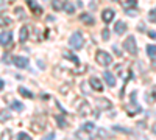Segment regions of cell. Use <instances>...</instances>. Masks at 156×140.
Here are the masks:
<instances>
[{"mask_svg":"<svg viewBox=\"0 0 156 140\" xmlns=\"http://www.w3.org/2000/svg\"><path fill=\"white\" fill-rule=\"evenodd\" d=\"M95 61H97L98 66L108 67V66L112 64V56L108 52H105V50H98V52L95 53Z\"/></svg>","mask_w":156,"mask_h":140,"instance_id":"1","label":"cell"},{"mask_svg":"<svg viewBox=\"0 0 156 140\" xmlns=\"http://www.w3.org/2000/svg\"><path fill=\"white\" fill-rule=\"evenodd\" d=\"M69 45L75 50H80L84 45V39H83V34L80 31H75L70 37H69Z\"/></svg>","mask_w":156,"mask_h":140,"instance_id":"2","label":"cell"},{"mask_svg":"<svg viewBox=\"0 0 156 140\" xmlns=\"http://www.w3.org/2000/svg\"><path fill=\"white\" fill-rule=\"evenodd\" d=\"M123 48L126 50L129 55H133V56L137 55V44H136V39L133 36H128L126 39L123 41Z\"/></svg>","mask_w":156,"mask_h":140,"instance_id":"3","label":"cell"},{"mask_svg":"<svg viewBox=\"0 0 156 140\" xmlns=\"http://www.w3.org/2000/svg\"><path fill=\"white\" fill-rule=\"evenodd\" d=\"M25 2H27V5L30 6V9H31V12L34 16H41L42 12H44V9H42V6L39 5L36 0H25Z\"/></svg>","mask_w":156,"mask_h":140,"instance_id":"4","label":"cell"},{"mask_svg":"<svg viewBox=\"0 0 156 140\" xmlns=\"http://www.w3.org/2000/svg\"><path fill=\"white\" fill-rule=\"evenodd\" d=\"M133 108L131 106H126V112H128V115L131 117V115H136V114H139L140 111H142V108L136 103V92H133Z\"/></svg>","mask_w":156,"mask_h":140,"instance_id":"5","label":"cell"},{"mask_svg":"<svg viewBox=\"0 0 156 140\" xmlns=\"http://www.w3.org/2000/svg\"><path fill=\"white\" fill-rule=\"evenodd\" d=\"M78 112H80V115L81 117H87V115H90L92 114V106H90L87 101H81V104H80V108H78Z\"/></svg>","mask_w":156,"mask_h":140,"instance_id":"6","label":"cell"},{"mask_svg":"<svg viewBox=\"0 0 156 140\" xmlns=\"http://www.w3.org/2000/svg\"><path fill=\"white\" fill-rule=\"evenodd\" d=\"M12 64L19 69H27L28 67V59L23 58V56H14L12 58Z\"/></svg>","mask_w":156,"mask_h":140,"instance_id":"7","label":"cell"},{"mask_svg":"<svg viewBox=\"0 0 156 140\" xmlns=\"http://www.w3.org/2000/svg\"><path fill=\"white\" fill-rule=\"evenodd\" d=\"M11 41H12V33L11 31H3L0 34V45L6 47V45L11 44Z\"/></svg>","mask_w":156,"mask_h":140,"instance_id":"8","label":"cell"},{"mask_svg":"<svg viewBox=\"0 0 156 140\" xmlns=\"http://www.w3.org/2000/svg\"><path fill=\"white\" fill-rule=\"evenodd\" d=\"M114 9H111V8H106V9H103V12H101V19H103V22L105 23H109V22H112V19H114Z\"/></svg>","mask_w":156,"mask_h":140,"instance_id":"9","label":"cell"},{"mask_svg":"<svg viewBox=\"0 0 156 140\" xmlns=\"http://www.w3.org/2000/svg\"><path fill=\"white\" fill-rule=\"evenodd\" d=\"M89 84L92 86V89H94V90H97V92H101L103 90V84H101V81L97 78V76H92V78L89 80Z\"/></svg>","mask_w":156,"mask_h":140,"instance_id":"10","label":"cell"},{"mask_svg":"<svg viewBox=\"0 0 156 140\" xmlns=\"http://www.w3.org/2000/svg\"><path fill=\"white\" fill-rule=\"evenodd\" d=\"M28 36H30V28L28 27H22L19 30V41L20 42H27L28 41Z\"/></svg>","mask_w":156,"mask_h":140,"instance_id":"11","label":"cell"},{"mask_svg":"<svg viewBox=\"0 0 156 140\" xmlns=\"http://www.w3.org/2000/svg\"><path fill=\"white\" fill-rule=\"evenodd\" d=\"M114 31L119 34V36H122V34H125L126 33V23L125 22H122V20H119L115 23V27H114Z\"/></svg>","mask_w":156,"mask_h":140,"instance_id":"12","label":"cell"},{"mask_svg":"<svg viewBox=\"0 0 156 140\" xmlns=\"http://www.w3.org/2000/svg\"><path fill=\"white\" fill-rule=\"evenodd\" d=\"M103 78H105V81H106V84L109 87H114L115 86V76L111 72H105V73H103Z\"/></svg>","mask_w":156,"mask_h":140,"instance_id":"13","label":"cell"},{"mask_svg":"<svg viewBox=\"0 0 156 140\" xmlns=\"http://www.w3.org/2000/svg\"><path fill=\"white\" fill-rule=\"evenodd\" d=\"M80 20H81L83 23H86V25H94V23H95L94 17L90 16V14H87V12H83V14H80Z\"/></svg>","mask_w":156,"mask_h":140,"instance_id":"14","label":"cell"},{"mask_svg":"<svg viewBox=\"0 0 156 140\" xmlns=\"http://www.w3.org/2000/svg\"><path fill=\"white\" fill-rule=\"evenodd\" d=\"M30 129H31L33 132L39 134V132L45 131V125H41V123H37V121H31V126H30Z\"/></svg>","mask_w":156,"mask_h":140,"instance_id":"15","label":"cell"},{"mask_svg":"<svg viewBox=\"0 0 156 140\" xmlns=\"http://www.w3.org/2000/svg\"><path fill=\"white\" fill-rule=\"evenodd\" d=\"M12 23V20L8 17V16H2L0 14V28H5V27H9Z\"/></svg>","mask_w":156,"mask_h":140,"instance_id":"16","label":"cell"},{"mask_svg":"<svg viewBox=\"0 0 156 140\" xmlns=\"http://www.w3.org/2000/svg\"><path fill=\"white\" fill-rule=\"evenodd\" d=\"M17 90H19V94H20L22 97H25V98H33V97H34V94H33L31 90H28L27 87H19Z\"/></svg>","mask_w":156,"mask_h":140,"instance_id":"17","label":"cell"},{"mask_svg":"<svg viewBox=\"0 0 156 140\" xmlns=\"http://www.w3.org/2000/svg\"><path fill=\"white\" fill-rule=\"evenodd\" d=\"M145 98H147V103H148V104L154 103V101H156V87H153V90L148 92V94L145 95Z\"/></svg>","mask_w":156,"mask_h":140,"instance_id":"18","label":"cell"},{"mask_svg":"<svg viewBox=\"0 0 156 140\" xmlns=\"http://www.w3.org/2000/svg\"><path fill=\"white\" fill-rule=\"evenodd\" d=\"M97 104H98V108H101V109H111V106H112L108 100H103V98L97 100Z\"/></svg>","mask_w":156,"mask_h":140,"instance_id":"19","label":"cell"},{"mask_svg":"<svg viewBox=\"0 0 156 140\" xmlns=\"http://www.w3.org/2000/svg\"><path fill=\"white\" fill-rule=\"evenodd\" d=\"M122 6H123L125 9L136 8V6H137V0H125V2H122Z\"/></svg>","mask_w":156,"mask_h":140,"instance_id":"20","label":"cell"},{"mask_svg":"<svg viewBox=\"0 0 156 140\" xmlns=\"http://www.w3.org/2000/svg\"><path fill=\"white\" fill-rule=\"evenodd\" d=\"M94 129H95V125H94V123H90V121L84 123V125H83V128H81L83 132H94Z\"/></svg>","mask_w":156,"mask_h":140,"instance_id":"21","label":"cell"},{"mask_svg":"<svg viewBox=\"0 0 156 140\" xmlns=\"http://www.w3.org/2000/svg\"><path fill=\"white\" fill-rule=\"evenodd\" d=\"M55 120H56V123L59 125V128H62V129H64V128H67V121H66V118H64L62 115H56Z\"/></svg>","mask_w":156,"mask_h":140,"instance_id":"22","label":"cell"},{"mask_svg":"<svg viewBox=\"0 0 156 140\" xmlns=\"http://www.w3.org/2000/svg\"><path fill=\"white\" fill-rule=\"evenodd\" d=\"M11 118V114L5 109V111H0V123H5L6 120Z\"/></svg>","mask_w":156,"mask_h":140,"instance_id":"23","label":"cell"},{"mask_svg":"<svg viewBox=\"0 0 156 140\" xmlns=\"http://www.w3.org/2000/svg\"><path fill=\"white\" fill-rule=\"evenodd\" d=\"M51 8H53L55 11H59L64 8V3L61 2V0H51Z\"/></svg>","mask_w":156,"mask_h":140,"instance_id":"24","label":"cell"},{"mask_svg":"<svg viewBox=\"0 0 156 140\" xmlns=\"http://www.w3.org/2000/svg\"><path fill=\"white\" fill-rule=\"evenodd\" d=\"M62 56H64V58H67V59H70V61L73 62V64H80V59H78L75 55H70V53H67V52H64V53H62Z\"/></svg>","mask_w":156,"mask_h":140,"instance_id":"25","label":"cell"},{"mask_svg":"<svg viewBox=\"0 0 156 140\" xmlns=\"http://www.w3.org/2000/svg\"><path fill=\"white\" fill-rule=\"evenodd\" d=\"M147 55L150 58H156V45H147Z\"/></svg>","mask_w":156,"mask_h":140,"instance_id":"26","label":"cell"},{"mask_svg":"<svg viewBox=\"0 0 156 140\" xmlns=\"http://www.w3.org/2000/svg\"><path fill=\"white\" fill-rule=\"evenodd\" d=\"M11 108L14 109V111H17V112L23 111V104L20 103V101H11Z\"/></svg>","mask_w":156,"mask_h":140,"instance_id":"27","label":"cell"},{"mask_svg":"<svg viewBox=\"0 0 156 140\" xmlns=\"http://www.w3.org/2000/svg\"><path fill=\"white\" fill-rule=\"evenodd\" d=\"M64 9H66V12H67V14H73V11H75V6L69 2V3H66V5H64Z\"/></svg>","mask_w":156,"mask_h":140,"instance_id":"28","label":"cell"},{"mask_svg":"<svg viewBox=\"0 0 156 140\" xmlns=\"http://www.w3.org/2000/svg\"><path fill=\"white\" fill-rule=\"evenodd\" d=\"M14 12L17 14V17H19V19H25V17H27V16H25V12H23V9H22V8H16V9H14Z\"/></svg>","mask_w":156,"mask_h":140,"instance_id":"29","label":"cell"},{"mask_svg":"<svg viewBox=\"0 0 156 140\" xmlns=\"http://www.w3.org/2000/svg\"><path fill=\"white\" fill-rule=\"evenodd\" d=\"M109 36H111V33H109V30L108 28H105L101 31V37H103V41H109Z\"/></svg>","mask_w":156,"mask_h":140,"instance_id":"30","label":"cell"},{"mask_svg":"<svg viewBox=\"0 0 156 140\" xmlns=\"http://www.w3.org/2000/svg\"><path fill=\"white\" fill-rule=\"evenodd\" d=\"M148 19H150V22L156 23V8L150 11V14H148Z\"/></svg>","mask_w":156,"mask_h":140,"instance_id":"31","label":"cell"},{"mask_svg":"<svg viewBox=\"0 0 156 140\" xmlns=\"http://www.w3.org/2000/svg\"><path fill=\"white\" fill-rule=\"evenodd\" d=\"M126 11V14L129 16V17H134V16H137V11H136V8H129V9H125Z\"/></svg>","mask_w":156,"mask_h":140,"instance_id":"32","label":"cell"},{"mask_svg":"<svg viewBox=\"0 0 156 140\" xmlns=\"http://www.w3.org/2000/svg\"><path fill=\"white\" fill-rule=\"evenodd\" d=\"M17 138H20V140H30L31 137H30L27 132H19V134H17Z\"/></svg>","mask_w":156,"mask_h":140,"instance_id":"33","label":"cell"},{"mask_svg":"<svg viewBox=\"0 0 156 140\" xmlns=\"http://www.w3.org/2000/svg\"><path fill=\"white\" fill-rule=\"evenodd\" d=\"M114 131H120V132H126V134H131V131H129V129L120 128V126H114Z\"/></svg>","mask_w":156,"mask_h":140,"instance_id":"34","label":"cell"},{"mask_svg":"<svg viewBox=\"0 0 156 140\" xmlns=\"http://www.w3.org/2000/svg\"><path fill=\"white\" fill-rule=\"evenodd\" d=\"M97 137H108V132L105 129H98L97 131Z\"/></svg>","mask_w":156,"mask_h":140,"instance_id":"35","label":"cell"},{"mask_svg":"<svg viewBox=\"0 0 156 140\" xmlns=\"http://www.w3.org/2000/svg\"><path fill=\"white\" fill-rule=\"evenodd\" d=\"M69 86H70V84H64V86H61L59 92H61V94H67V89H69Z\"/></svg>","mask_w":156,"mask_h":140,"instance_id":"36","label":"cell"},{"mask_svg":"<svg viewBox=\"0 0 156 140\" xmlns=\"http://www.w3.org/2000/svg\"><path fill=\"white\" fill-rule=\"evenodd\" d=\"M9 137H11V131H9V129H8V131H3L2 138H5V140H6V138H9Z\"/></svg>","mask_w":156,"mask_h":140,"instance_id":"37","label":"cell"},{"mask_svg":"<svg viewBox=\"0 0 156 140\" xmlns=\"http://www.w3.org/2000/svg\"><path fill=\"white\" fill-rule=\"evenodd\" d=\"M145 30H147V28H145V25H144V23H139V25H137V31H140V33H144Z\"/></svg>","mask_w":156,"mask_h":140,"instance_id":"38","label":"cell"},{"mask_svg":"<svg viewBox=\"0 0 156 140\" xmlns=\"http://www.w3.org/2000/svg\"><path fill=\"white\" fill-rule=\"evenodd\" d=\"M112 48H114V52H115V55H117V56H122V52L119 50V47H115V45H114Z\"/></svg>","mask_w":156,"mask_h":140,"instance_id":"39","label":"cell"},{"mask_svg":"<svg viewBox=\"0 0 156 140\" xmlns=\"http://www.w3.org/2000/svg\"><path fill=\"white\" fill-rule=\"evenodd\" d=\"M148 36L151 37V39H156V31H148Z\"/></svg>","mask_w":156,"mask_h":140,"instance_id":"40","label":"cell"},{"mask_svg":"<svg viewBox=\"0 0 156 140\" xmlns=\"http://www.w3.org/2000/svg\"><path fill=\"white\" fill-rule=\"evenodd\" d=\"M3 87H5V83H3V80H0V90H2Z\"/></svg>","mask_w":156,"mask_h":140,"instance_id":"41","label":"cell"},{"mask_svg":"<svg viewBox=\"0 0 156 140\" xmlns=\"http://www.w3.org/2000/svg\"><path fill=\"white\" fill-rule=\"evenodd\" d=\"M151 132H153V134H154V135H156V123H154V125H153V128H151Z\"/></svg>","mask_w":156,"mask_h":140,"instance_id":"42","label":"cell"},{"mask_svg":"<svg viewBox=\"0 0 156 140\" xmlns=\"http://www.w3.org/2000/svg\"><path fill=\"white\" fill-rule=\"evenodd\" d=\"M45 138H47V140H51V138H53V134H48Z\"/></svg>","mask_w":156,"mask_h":140,"instance_id":"43","label":"cell"},{"mask_svg":"<svg viewBox=\"0 0 156 140\" xmlns=\"http://www.w3.org/2000/svg\"><path fill=\"white\" fill-rule=\"evenodd\" d=\"M3 8H5V3H3V2H0V11H2Z\"/></svg>","mask_w":156,"mask_h":140,"instance_id":"44","label":"cell"},{"mask_svg":"<svg viewBox=\"0 0 156 140\" xmlns=\"http://www.w3.org/2000/svg\"><path fill=\"white\" fill-rule=\"evenodd\" d=\"M3 2H6V3H12V2H16V0H3Z\"/></svg>","mask_w":156,"mask_h":140,"instance_id":"45","label":"cell"}]
</instances>
